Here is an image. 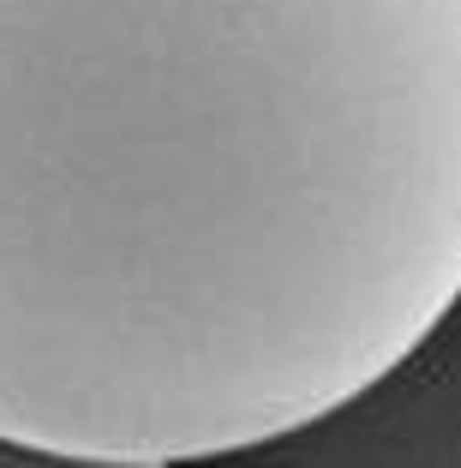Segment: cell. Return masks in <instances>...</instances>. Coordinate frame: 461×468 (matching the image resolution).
I'll use <instances>...</instances> for the list:
<instances>
[{
	"mask_svg": "<svg viewBox=\"0 0 461 468\" xmlns=\"http://www.w3.org/2000/svg\"><path fill=\"white\" fill-rule=\"evenodd\" d=\"M0 468H168V463H120V456H72V451H42V444L0 439Z\"/></svg>",
	"mask_w": 461,
	"mask_h": 468,
	"instance_id": "7a4b0ae2",
	"label": "cell"
},
{
	"mask_svg": "<svg viewBox=\"0 0 461 468\" xmlns=\"http://www.w3.org/2000/svg\"><path fill=\"white\" fill-rule=\"evenodd\" d=\"M456 301L461 0H0V439L258 451Z\"/></svg>",
	"mask_w": 461,
	"mask_h": 468,
	"instance_id": "6da1fadb",
	"label": "cell"
}]
</instances>
